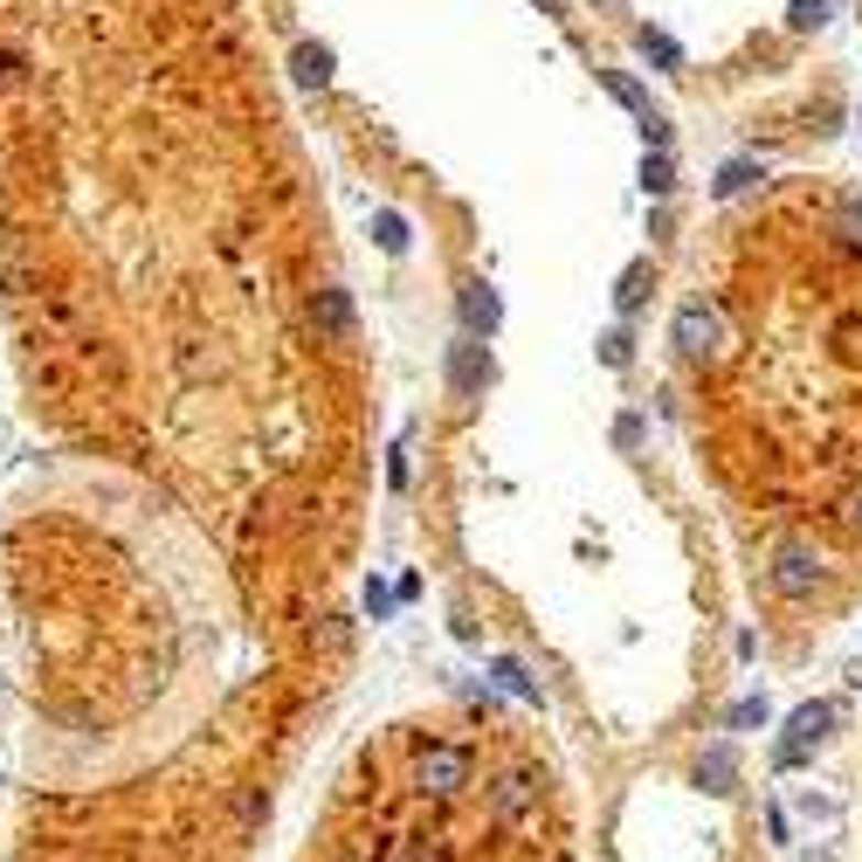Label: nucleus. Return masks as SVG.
Listing matches in <instances>:
<instances>
[{
	"label": "nucleus",
	"instance_id": "1a4fd4ad",
	"mask_svg": "<svg viewBox=\"0 0 862 862\" xmlns=\"http://www.w3.org/2000/svg\"><path fill=\"white\" fill-rule=\"evenodd\" d=\"M731 773H739V760H731V745H711V752L697 760V779H703L711 794H724V787H731Z\"/></svg>",
	"mask_w": 862,
	"mask_h": 862
},
{
	"label": "nucleus",
	"instance_id": "2eb2a0df",
	"mask_svg": "<svg viewBox=\"0 0 862 862\" xmlns=\"http://www.w3.org/2000/svg\"><path fill=\"white\" fill-rule=\"evenodd\" d=\"M600 84H608V90H614L621 103H629L635 118H656V111H648V97H642V90H635V84H629V76H621V69H608V76H600Z\"/></svg>",
	"mask_w": 862,
	"mask_h": 862
},
{
	"label": "nucleus",
	"instance_id": "20e7f679",
	"mask_svg": "<svg viewBox=\"0 0 862 862\" xmlns=\"http://www.w3.org/2000/svg\"><path fill=\"white\" fill-rule=\"evenodd\" d=\"M828 724H834L828 703H800V711L787 718V739H779V766H800L807 752H815V745L828 739Z\"/></svg>",
	"mask_w": 862,
	"mask_h": 862
},
{
	"label": "nucleus",
	"instance_id": "ddd939ff",
	"mask_svg": "<svg viewBox=\"0 0 862 862\" xmlns=\"http://www.w3.org/2000/svg\"><path fill=\"white\" fill-rule=\"evenodd\" d=\"M635 42H642V56H656V63H663V69H676V63H684V48H676V42H669V35H663V29H642V35H635Z\"/></svg>",
	"mask_w": 862,
	"mask_h": 862
},
{
	"label": "nucleus",
	"instance_id": "9b49d317",
	"mask_svg": "<svg viewBox=\"0 0 862 862\" xmlns=\"http://www.w3.org/2000/svg\"><path fill=\"white\" fill-rule=\"evenodd\" d=\"M297 76H304V84H325V76H331V48L304 42V48H297Z\"/></svg>",
	"mask_w": 862,
	"mask_h": 862
},
{
	"label": "nucleus",
	"instance_id": "39448f33",
	"mask_svg": "<svg viewBox=\"0 0 862 862\" xmlns=\"http://www.w3.org/2000/svg\"><path fill=\"white\" fill-rule=\"evenodd\" d=\"M310 325H318V338L346 346V338H352V297L346 291H318V297H310Z\"/></svg>",
	"mask_w": 862,
	"mask_h": 862
},
{
	"label": "nucleus",
	"instance_id": "9d476101",
	"mask_svg": "<svg viewBox=\"0 0 862 862\" xmlns=\"http://www.w3.org/2000/svg\"><path fill=\"white\" fill-rule=\"evenodd\" d=\"M648 291H656V270H648V263H629V270H621V291H614V304H621V310H635Z\"/></svg>",
	"mask_w": 862,
	"mask_h": 862
},
{
	"label": "nucleus",
	"instance_id": "f03ea898",
	"mask_svg": "<svg viewBox=\"0 0 862 862\" xmlns=\"http://www.w3.org/2000/svg\"><path fill=\"white\" fill-rule=\"evenodd\" d=\"M676 346H684V359H724V310L711 297H690L684 310H676Z\"/></svg>",
	"mask_w": 862,
	"mask_h": 862
},
{
	"label": "nucleus",
	"instance_id": "0eeeda50",
	"mask_svg": "<svg viewBox=\"0 0 862 862\" xmlns=\"http://www.w3.org/2000/svg\"><path fill=\"white\" fill-rule=\"evenodd\" d=\"M462 318H469V331H477V338H490V331H498V318H504L498 291H490V283H469V291H462Z\"/></svg>",
	"mask_w": 862,
	"mask_h": 862
},
{
	"label": "nucleus",
	"instance_id": "dca6fc26",
	"mask_svg": "<svg viewBox=\"0 0 862 862\" xmlns=\"http://www.w3.org/2000/svg\"><path fill=\"white\" fill-rule=\"evenodd\" d=\"M752 179H760V166H752V160H731V166L718 173V194H745Z\"/></svg>",
	"mask_w": 862,
	"mask_h": 862
},
{
	"label": "nucleus",
	"instance_id": "7ed1b4c3",
	"mask_svg": "<svg viewBox=\"0 0 862 862\" xmlns=\"http://www.w3.org/2000/svg\"><path fill=\"white\" fill-rule=\"evenodd\" d=\"M766 580H773V593L807 600V593H815V580H821V559L807 553V545H779L773 566H766Z\"/></svg>",
	"mask_w": 862,
	"mask_h": 862
},
{
	"label": "nucleus",
	"instance_id": "a211bd4d",
	"mask_svg": "<svg viewBox=\"0 0 862 862\" xmlns=\"http://www.w3.org/2000/svg\"><path fill=\"white\" fill-rule=\"evenodd\" d=\"M731 724H766V697H745L739 711H731Z\"/></svg>",
	"mask_w": 862,
	"mask_h": 862
},
{
	"label": "nucleus",
	"instance_id": "6e6552de",
	"mask_svg": "<svg viewBox=\"0 0 862 862\" xmlns=\"http://www.w3.org/2000/svg\"><path fill=\"white\" fill-rule=\"evenodd\" d=\"M449 380H456V394H477V386L490 380V359H483V346H456V359H449Z\"/></svg>",
	"mask_w": 862,
	"mask_h": 862
},
{
	"label": "nucleus",
	"instance_id": "412c9836",
	"mask_svg": "<svg viewBox=\"0 0 862 862\" xmlns=\"http://www.w3.org/2000/svg\"><path fill=\"white\" fill-rule=\"evenodd\" d=\"M849 532H862V490L849 498Z\"/></svg>",
	"mask_w": 862,
	"mask_h": 862
},
{
	"label": "nucleus",
	"instance_id": "423d86ee",
	"mask_svg": "<svg viewBox=\"0 0 862 862\" xmlns=\"http://www.w3.org/2000/svg\"><path fill=\"white\" fill-rule=\"evenodd\" d=\"M532 800H538V779H532V773H504L498 787H490V815H498V821H517Z\"/></svg>",
	"mask_w": 862,
	"mask_h": 862
},
{
	"label": "nucleus",
	"instance_id": "f3484780",
	"mask_svg": "<svg viewBox=\"0 0 862 862\" xmlns=\"http://www.w3.org/2000/svg\"><path fill=\"white\" fill-rule=\"evenodd\" d=\"M498 684H504V690H511V697H538V684H532V676H525V669H517V663H511V656H504V663H498Z\"/></svg>",
	"mask_w": 862,
	"mask_h": 862
},
{
	"label": "nucleus",
	"instance_id": "4468645a",
	"mask_svg": "<svg viewBox=\"0 0 862 862\" xmlns=\"http://www.w3.org/2000/svg\"><path fill=\"white\" fill-rule=\"evenodd\" d=\"M373 234H380V249H394V255L407 249V221L394 215V207H380V215H373Z\"/></svg>",
	"mask_w": 862,
	"mask_h": 862
},
{
	"label": "nucleus",
	"instance_id": "f257e3e1",
	"mask_svg": "<svg viewBox=\"0 0 862 862\" xmlns=\"http://www.w3.org/2000/svg\"><path fill=\"white\" fill-rule=\"evenodd\" d=\"M469 779H477V760H469V745H449V739H422L414 745V787L428 794H462Z\"/></svg>",
	"mask_w": 862,
	"mask_h": 862
},
{
	"label": "nucleus",
	"instance_id": "aec40b11",
	"mask_svg": "<svg viewBox=\"0 0 862 862\" xmlns=\"http://www.w3.org/2000/svg\"><path fill=\"white\" fill-rule=\"evenodd\" d=\"M600 359H608V365H629V338H621V331H614V338H608V346H600Z\"/></svg>",
	"mask_w": 862,
	"mask_h": 862
},
{
	"label": "nucleus",
	"instance_id": "f8f14e48",
	"mask_svg": "<svg viewBox=\"0 0 862 862\" xmlns=\"http://www.w3.org/2000/svg\"><path fill=\"white\" fill-rule=\"evenodd\" d=\"M642 187H648V194H669V187H676L669 152H648V160H642Z\"/></svg>",
	"mask_w": 862,
	"mask_h": 862
},
{
	"label": "nucleus",
	"instance_id": "6ab92c4d",
	"mask_svg": "<svg viewBox=\"0 0 862 862\" xmlns=\"http://www.w3.org/2000/svg\"><path fill=\"white\" fill-rule=\"evenodd\" d=\"M821 8H828V0H794V29H815Z\"/></svg>",
	"mask_w": 862,
	"mask_h": 862
}]
</instances>
